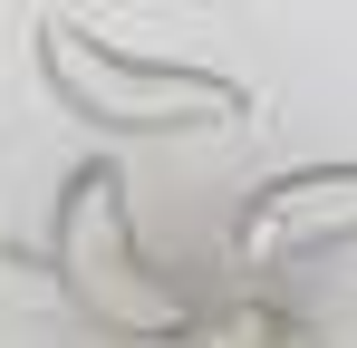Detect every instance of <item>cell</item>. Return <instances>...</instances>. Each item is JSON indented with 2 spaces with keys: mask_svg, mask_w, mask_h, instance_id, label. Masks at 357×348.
Here are the masks:
<instances>
[{
  "mask_svg": "<svg viewBox=\"0 0 357 348\" xmlns=\"http://www.w3.org/2000/svg\"><path fill=\"white\" fill-rule=\"evenodd\" d=\"M49 271H59V290L97 319V329H116V339H135V348H174L183 329H193V300L145 261L135 213H126V174L107 165V155H87V165L59 184Z\"/></svg>",
  "mask_w": 357,
  "mask_h": 348,
  "instance_id": "cell-1",
  "label": "cell"
},
{
  "mask_svg": "<svg viewBox=\"0 0 357 348\" xmlns=\"http://www.w3.org/2000/svg\"><path fill=\"white\" fill-rule=\"evenodd\" d=\"M174 348H319V339L280 310H222V319H193Z\"/></svg>",
  "mask_w": 357,
  "mask_h": 348,
  "instance_id": "cell-4",
  "label": "cell"
},
{
  "mask_svg": "<svg viewBox=\"0 0 357 348\" xmlns=\"http://www.w3.org/2000/svg\"><path fill=\"white\" fill-rule=\"evenodd\" d=\"M39 87L107 136H203V126H232L251 107L241 78L183 68V58H126L87 20H39Z\"/></svg>",
  "mask_w": 357,
  "mask_h": 348,
  "instance_id": "cell-2",
  "label": "cell"
},
{
  "mask_svg": "<svg viewBox=\"0 0 357 348\" xmlns=\"http://www.w3.org/2000/svg\"><path fill=\"white\" fill-rule=\"evenodd\" d=\"M232 252L251 271H290V261L357 252V165H290V174H271L241 203Z\"/></svg>",
  "mask_w": 357,
  "mask_h": 348,
  "instance_id": "cell-3",
  "label": "cell"
}]
</instances>
